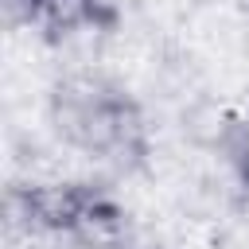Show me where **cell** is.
<instances>
[{
  "instance_id": "cell-1",
  "label": "cell",
  "mask_w": 249,
  "mask_h": 249,
  "mask_svg": "<svg viewBox=\"0 0 249 249\" xmlns=\"http://www.w3.org/2000/svg\"><path fill=\"white\" fill-rule=\"evenodd\" d=\"M66 128L86 144V148H109L113 140L124 136V105L113 101L109 93L86 86L82 93L66 97Z\"/></svg>"
}]
</instances>
